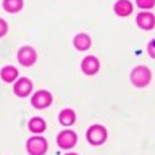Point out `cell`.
<instances>
[{"mask_svg":"<svg viewBox=\"0 0 155 155\" xmlns=\"http://www.w3.org/2000/svg\"><path fill=\"white\" fill-rule=\"evenodd\" d=\"M29 129L32 133H42V131H45V121L42 118H32L29 121Z\"/></svg>","mask_w":155,"mask_h":155,"instance_id":"9a60e30c","label":"cell"},{"mask_svg":"<svg viewBox=\"0 0 155 155\" xmlns=\"http://www.w3.org/2000/svg\"><path fill=\"white\" fill-rule=\"evenodd\" d=\"M74 47L79 48V50H86V48L91 47V37L86 36V34H78L74 37Z\"/></svg>","mask_w":155,"mask_h":155,"instance_id":"8fae6325","label":"cell"},{"mask_svg":"<svg viewBox=\"0 0 155 155\" xmlns=\"http://www.w3.org/2000/svg\"><path fill=\"white\" fill-rule=\"evenodd\" d=\"M7 29H8L7 23H5L3 19L0 18V37H2V36H5V32H7Z\"/></svg>","mask_w":155,"mask_h":155,"instance_id":"ac0fdd59","label":"cell"},{"mask_svg":"<svg viewBox=\"0 0 155 155\" xmlns=\"http://www.w3.org/2000/svg\"><path fill=\"white\" fill-rule=\"evenodd\" d=\"M147 52H149V55L152 57V58H155V41H152L147 45Z\"/></svg>","mask_w":155,"mask_h":155,"instance_id":"e0dca14e","label":"cell"},{"mask_svg":"<svg viewBox=\"0 0 155 155\" xmlns=\"http://www.w3.org/2000/svg\"><path fill=\"white\" fill-rule=\"evenodd\" d=\"M81 68L86 74H94L99 71V60L95 57H86L81 63Z\"/></svg>","mask_w":155,"mask_h":155,"instance_id":"52a82bcc","label":"cell"},{"mask_svg":"<svg viewBox=\"0 0 155 155\" xmlns=\"http://www.w3.org/2000/svg\"><path fill=\"white\" fill-rule=\"evenodd\" d=\"M136 21H137V24H139L142 29H152L153 24H155V18H153L152 13L144 12V13H139V15H137Z\"/></svg>","mask_w":155,"mask_h":155,"instance_id":"9c48e42d","label":"cell"},{"mask_svg":"<svg viewBox=\"0 0 155 155\" xmlns=\"http://www.w3.org/2000/svg\"><path fill=\"white\" fill-rule=\"evenodd\" d=\"M36 52H34V48L32 47H21L19 48V52H18V61L21 63V65L24 66H29V65H32L34 61H36Z\"/></svg>","mask_w":155,"mask_h":155,"instance_id":"277c9868","label":"cell"},{"mask_svg":"<svg viewBox=\"0 0 155 155\" xmlns=\"http://www.w3.org/2000/svg\"><path fill=\"white\" fill-rule=\"evenodd\" d=\"M150 78H152L150 76V71H149V68H145V66H137L133 70V73H131V81H133V84L137 86V87L147 86Z\"/></svg>","mask_w":155,"mask_h":155,"instance_id":"6da1fadb","label":"cell"},{"mask_svg":"<svg viewBox=\"0 0 155 155\" xmlns=\"http://www.w3.org/2000/svg\"><path fill=\"white\" fill-rule=\"evenodd\" d=\"M133 12V5H131L129 0H118L115 5V13L120 15V16H128V15Z\"/></svg>","mask_w":155,"mask_h":155,"instance_id":"30bf717a","label":"cell"},{"mask_svg":"<svg viewBox=\"0 0 155 155\" xmlns=\"http://www.w3.org/2000/svg\"><path fill=\"white\" fill-rule=\"evenodd\" d=\"M52 102V95L47 91H39L32 95V105L37 108H45V107Z\"/></svg>","mask_w":155,"mask_h":155,"instance_id":"5b68a950","label":"cell"},{"mask_svg":"<svg viewBox=\"0 0 155 155\" xmlns=\"http://www.w3.org/2000/svg\"><path fill=\"white\" fill-rule=\"evenodd\" d=\"M68 155H76V153H68Z\"/></svg>","mask_w":155,"mask_h":155,"instance_id":"d6986e66","label":"cell"},{"mask_svg":"<svg viewBox=\"0 0 155 155\" xmlns=\"http://www.w3.org/2000/svg\"><path fill=\"white\" fill-rule=\"evenodd\" d=\"M107 137V131L104 126H100V124H94V126H91L89 131H87V140H89L91 144H102L105 140Z\"/></svg>","mask_w":155,"mask_h":155,"instance_id":"7a4b0ae2","label":"cell"},{"mask_svg":"<svg viewBox=\"0 0 155 155\" xmlns=\"http://www.w3.org/2000/svg\"><path fill=\"white\" fill-rule=\"evenodd\" d=\"M58 145L60 147H65V149H70L74 145L76 142V134L73 131H63V133L58 134Z\"/></svg>","mask_w":155,"mask_h":155,"instance_id":"8992f818","label":"cell"},{"mask_svg":"<svg viewBox=\"0 0 155 155\" xmlns=\"http://www.w3.org/2000/svg\"><path fill=\"white\" fill-rule=\"evenodd\" d=\"M32 89V82L26 79V78H23V79H18L16 84H15V92H16V95L19 97H26L29 92Z\"/></svg>","mask_w":155,"mask_h":155,"instance_id":"ba28073f","label":"cell"},{"mask_svg":"<svg viewBox=\"0 0 155 155\" xmlns=\"http://www.w3.org/2000/svg\"><path fill=\"white\" fill-rule=\"evenodd\" d=\"M74 120H76V115H74V111L73 110H63L61 113H60V123L61 124H65V126H70L74 123Z\"/></svg>","mask_w":155,"mask_h":155,"instance_id":"4fadbf2b","label":"cell"},{"mask_svg":"<svg viewBox=\"0 0 155 155\" xmlns=\"http://www.w3.org/2000/svg\"><path fill=\"white\" fill-rule=\"evenodd\" d=\"M16 76H18V71H16V68H13V66H5L2 70V79L7 81V82L15 81Z\"/></svg>","mask_w":155,"mask_h":155,"instance_id":"5bb4252c","label":"cell"},{"mask_svg":"<svg viewBox=\"0 0 155 155\" xmlns=\"http://www.w3.org/2000/svg\"><path fill=\"white\" fill-rule=\"evenodd\" d=\"M3 8L10 13H16L23 8V0H3Z\"/></svg>","mask_w":155,"mask_h":155,"instance_id":"7c38bea8","label":"cell"},{"mask_svg":"<svg viewBox=\"0 0 155 155\" xmlns=\"http://www.w3.org/2000/svg\"><path fill=\"white\" fill-rule=\"evenodd\" d=\"M136 2L140 8H152L155 5V0H136Z\"/></svg>","mask_w":155,"mask_h":155,"instance_id":"2e32d148","label":"cell"},{"mask_svg":"<svg viewBox=\"0 0 155 155\" xmlns=\"http://www.w3.org/2000/svg\"><path fill=\"white\" fill-rule=\"evenodd\" d=\"M47 150V142L42 137H31L28 140V152L31 155H44Z\"/></svg>","mask_w":155,"mask_h":155,"instance_id":"3957f363","label":"cell"}]
</instances>
